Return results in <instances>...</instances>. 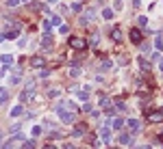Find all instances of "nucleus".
Returning a JSON list of instances; mask_svg holds the SVG:
<instances>
[{
    "label": "nucleus",
    "instance_id": "nucleus-18",
    "mask_svg": "<svg viewBox=\"0 0 163 149\" xmlns=\"http://www.w3.org/2000/svg\"><path fill=\"white\" fill-rule=\"evenodd\" d=\"M100 106H102V108H111V99L102 97V99H100Z\"/></svg>",
    "mask_w": 163,
    "mask_h": 149
},
{
    "label": "nucleus",
    "instance_id": "nucleus-6",
    "mask_svg": "<svg viewBox=\"0 0 163 149\" xmlns=\"http://www.w3.org/2000/svg\"><path fill=\"white\" fill-rule=\"evenodd\" d=\"M44 63H46V61H44L41 56H33V59H31V65H33V67H44Z\"/></svg>",
    "mask_w": 163,
    "mask_h": 149
},
{
    "label": "nucleus",
    "instance_id": "nucleus-28",
    "mask_svg": "<svg viewBox=\"0 0 163 149\" xmlns=\"http://www.w3.org/2000/svg\"><path fill=\"white\" fill-rule=\"evenodd\" d=\"M146 22H148L146 17H139V20H137V24H139V26H146Z\"/></svg>",
    "mask_w": 163,
    "mask_h": 149
},
{
    "label": "nucleus",
    "instance_id": "nucleus-17",
    "mask_svg": "<svg viewBox=\"0 0 163 149\" xmlns=\"http://www.w3.org/2000/svg\"><path fill=\"white\" fill-rule=\"evenodd\" d=\"M100 134H102L104 141H109V138H111V132H109V128H102V130H100Z\"/></svg>",
    "mask_w": 163,
    "mask_h": 149
},
{
    "label": "nucleus",
    "instance_id": "nucleus-19",
    "mask_svg": "<svg viewBox=\"0 0 163 149\" xmlns=\"http://www.w3.org/2000/svg\"><path fill=\"white\" fill-rule=\"evenodd\" d=\"M155 48H157V50H163V41H161V33H159V37H157V41H155Z\"/></svg>",
    "mask_w": 163,
    "mask_h": 149
},
{
    "label": "nucleus",
    "instance_id": "nucleus-29",
    "mask_svg": "<svg viewBox=\"0 0 163 149\" xmlns=\"http://www.w3.org/2000/svg\"><path fill=\"white\" fill-rule=\"evenodd\" d=\"M17 4V0H7V7H15Z\"/></svg>",
    "mask_w": 163,
    "mask_h": 149
},
{
    "label": "nucleus",
    "instance_id": "nucleus-31",
    "mask_svg": "<svg viewBox=\"0 0 163 149\" xmlns=\"http://www.w3.org/2000/svg\"><path fill=\"white\" fill-rule=\"evenodd\" d=\"M0 93H2V89H0Z\"/></svg>",
    "mask_w": 163,
    "mask_h": 149
},
{
    "label": "nucleus",
    "instance_id": "nucleus-27",
    "mask_svg": "<svg viewBox=\"0 0 163 149\" xmlns=\"http://www.w3.org/2000/svg\"><path fill=\"white\" fill-rule=\"evenodd\" d=\"M50 22H52V24H61V17H59V15H54V17H52Z\"/></svg>",
    "mask_w": 163,
    "mask_h": 149
},
{
    "label": "nucleus",
    "instance_id": "nucleus-5",
    "mask_svg": "<svg viewBox=\"0 0 163 149\" xmlns=\"http://www.w3.org/2000/svg\"><path fill=\"white\" fill-rule=\"evenodd\" d=\"M41 48H44V50H50V48H52V37H50V35H46V37H44Z\"/></svg>",
    "mask_w": 163,
    "mask_h": 149
},
{
    "label": "nucleus",
    "instance_id": "nucleus-13",
    "mask_svg": "<svg viewBox=\"0 0 163 149\" xmlns=\"http://www.w3.org/2000/svg\"><path fill=\"white\" fill-rule=\"evenodd\" d=\"M87 97H89V89H83V91H78V99H80V102H85Z\"/></svg>",
    "mask_w": 163,
    "mask_h": 149
},
{
    "label": "nucleus",
    "instance_id": "nucleus-11",
    "mask_svg": "<svg viewBox=\"0 0 163 149\" xmlns=\"http://www.w3.org/2000/svg\"><path fill=\"white\" fill-rule=\"evenodd\" d=\"M137 63H139V67H141V69H143V71H150V63H148V61H146V59H139V61H137Z\"/></svg>",
    "mask_w": 163,
    "mask_h": 149
},
{
    "label": "nucleus",
    "instance_id": "nucleus-30",
    "mask_svg": "<svg viewBox=\"0 0 163 149\" xmlns=\"http://www.w3.org/2000/svg\"><path fill=\"white\" fill-rule=\"evenodd\" d=\"M5 37H7V35H5V33H0V41H2V39H5Z\"/></svg>",
    "mask_w": 163,
    "mask_h": 149
},
{
    "label": "nucleus",
    "instance_id": "nucleus-22",
    "mask_svg": "<svg viewBox=\"0 0 163 149\" xmlns=\"http://www.w3.org/2000/svg\"><path fill=\"white\" fill-rule=\"evenodd\" d=\"M22 145H24V147H26V149H31V147H35V143H33V141H24V143H22Z\"/></svg>",
    "mask_w": 163,
    "mask_h": 149
},
{
    "label": "nucleus",
    "instance_id": "nucleus-9",
    "mask_svg": "<svg viewBox=\"0 0 163 149\" xmlns=\"http://www.w3.org/2000/svg\"><path fill=\"white\" fill-rule=\"evenodd\" d=\"M87 132V125H76L74 128V136H83Z\"/></svg>",
    "mask_w": 163,
    "mask_h": 149
},
{
    "label": "nucleus",
    "instance_id": "nucleus-2",
    "mask_svg": "<svg viewBox=\"0 0 163 149\" xmlns=\"http://www.w3.org/2000/svg\"><path fill=\"white\" fill-rule=\"evenodd\" d=\"M70 45H72L74 50H85V48H87V41L80 39V37H70Z\"/></svg>",
    "mask_w": 163,
    "mask_h": 149
},
{
    "label": "nucleus",
    "instance_id": "nucleus-21",
    "mask_svg": "<svg viewBox=\"0 0 163 149\" xmlns=\"http://www.w3.org/2000/svg\"><path fill=\"white\" fill-rule=\"evenodd\" d=\"M29 9H33V11H39V9H41V4H39V2H33Z\"/></svg>",
    "mask_w": 163,
    "mask_h": 149
},
{
    "label": "nucleus",
    "instance_id": "nucleus-25",
    "mask_svg": "<svg viewBox=\"0 0 163 149\" xmlns=\"http://www.w3.org/2000/svg\"><path fill=\"white\" fill-rule=\"evenodd\" d=\"M39 134H41V128H39V125L33 128V136H39Z\"/></svg>",
    "mask_w": 163,
    "mask_h": 149
},
{
    "label": "nucleus",
    "instance_id": "nucleus-12",
    "mask_svg": "<svg viewBox=\"0 0 163 149\" xmlns=\"http://www.w3.org/2000/svg\"><path fill=\"white\" fill-rule=\"evenodd\" d=\"M0 61H2L5 65H11V63H13V56H11V54H2V56H0Z\"/></svg>",
    "mask_w": 163,
    "mask_h": 149
},
{
    "label": "nucleus",
    "instance_id": "nucleus-8",
    "mask_svg": "<svg viewBox=\"0 0 163 149\" xmlns=\"http://www.w3.org/2000/svg\"><path fill=\"white\" fill-rule=\"evenodd\" d=\"M22 113H24V108H22L20 104H17V106H13V108H11V117H20Z\"/></svg>",
    "mask_w": 163,
    "mask_h": 149
},
{
    "label": "nucleus",
    "instance_id": "nucleus-1",
    "mask_svg": "<svg viewBox=\"0 0 163 149\" xmlns=\"http://www.w3.org/2000/svg\"><path fill=\"white\" fill-rule=\"evenodd\" d=\"M57 113H59V119L63 121V123H72V121L76 119L74 117V110H72V113H65V106H63V104L57 108Z\"/></svg>",
    "mask_w": 163,
    "mask_h": 149
},
{
    "label": "nucleus",
    "instance_id": "nucleus-10",
    "mask_svg": "<svg viewBox=\"0 0 163 149\" xmlns=\"http://www.w3.org/2000/svg\"><path fill=\"white\" fill-rule=\"evenodd\" d=\"M111 39H113V41H120V39H122L120 28H113V30H111Z\"/></svg>",
    "mask_w": 163,
    "mask_h": 149
},
{
    "label": "nucleus",
    "instance_id": "nucleus-16",
    "mask_svg": "<svg viewBox=\"0 0 163 149\" xmlns=\"http://www.w3.org/2000/svg\"><path fill=\"white\" fill-rule=\"evenodd\" d=\"M120 143H122V145H128V143H131V134H122V136H120Z\"/></svg>",
    "mask_w": 163,
    "mask_h": 149
},
{
    "label": "nucleus",
    "instance_id": "nucleus-24",
    "mask_svg": "<svg viewBox=\"0 0 163 149\" xmlns=\"http://www.w3.org/2000/svg\"><path fill=\"white\" fill-rule=\"evenodd\" d=\"M102 69H111V61H102Z\"/></svg>",
    "mask_w": 163,
    "mask_h": 149
},
{
    "label": "nucleus",
    "instance_id": "nucleus-14",
    "mask_svg": "<svg viewBox=\"0 0 163 149\" xmlns=\"http://www.w3.org/2000/svg\"><path fill=\"white\" fill-rule=\"evenodd\" d=\"M137 91H139V93H143V95H146V93H148V87H146V85H143V82L139 80V82H137Z\"/></svg>",
    "mask_w": 163,
    "mask_h": 149
},
{
    "label": "nucleus",
    "instance_id": "nucleus-4",
    "mask_svg": "<svg viewBox=\"0 0 163 149\" xmlns=\"http://www.w3.org/2000/svg\"><path fill=\"white\" fill-rule=\"evenodd\" d=\"M131 41H133V43H141V33H139L137 28L131 30Z\"/></svg>",
    "mask_w": 163,
    "mask_h": 149
},
{
    "label": "nucleus",
    "instance_id": "nucleus-20",
    "mask_svg": "<svg viewBox=\"0 0 163 149\" xmlns=\"http://www.w3.org/2000/svg\"><path fill=\"white\" fill-rule=\"evenodd\" d=\"M122 125H124V121H122V119H115V121H113V128H115V130H120Z\"/></svg>",
    "mask_w": 163,
    "mask_h": 149
},
{
    "label": "nucleus",
    "instance_id": "nucleus-15",
    "mask_svg": "<svg viewBox=\"0 0 163 149\" xmlns=\"http://www.w3.org/2000/svg\"><path fill=\"white\" fill-rule=\"evenodd\" d=\"M102 15H104V20H113V9H104Z\"/></svg>",
    "mask_w": 163,
    "mask_h": 149
},
{
    "label": "nucleus",
    "instance_id": "nucleus-26",
    "mask_svg": "<svg viewBox=\"0 0 163 149\" xmlns=\"http://www.w3.org/2000/svg\"><path fill=\"white\" fill-rule=\"evenodd\" d=\"M48 95H50V97H57V95H59V89H52V91L48 93Z\"/></svg>",
    "mask_w": 163,
    "mask_h": 149
},
{
    "label": "nucleus",
    "instance_id": "nucleus-23",
    "mask_svg": "<svg viewBox=\"0 0 163 149\" xmlns=\"http://www.w3.org/2000/svg\"><path fill=\"white\" fill-rule=\"evenodd\" d=\"M59 30H61V33H63V35H65V33H68V30H70V26H68V24H61V28H59Z\"/></svg>",
    "mask_w": 163,
    "mask_h": 149
},
{
    "label": "nucleus",
    "instance_id": "nucleus-3",
    "mask_svg": "<svg viewBox=\"0 0 163 149\" xmlns=\"http://www.w3.org/2000/svg\"><path fill=\"white\" fill-rule=\"evenodd\" d=\"M148 121L150 123H163V108L161 110H155V113L148 115Z\"/></svg>",
    "mask_w": 163,
    "mask_h": 149
},
{
    "label": "nucleus",
    "instance_id": "nucleus-7",
    "mask_svg": "<svg viewBox=\"0 0 163 149\" xmlns=\"http://www.w3.org/2000/svg\"><path fill=\"white\" fill-rule=\"evenodd\" d=\"M126 123H128V128H131V130H139V128H141V123H139L137 119H128Z\"/></svg>",
    "mask_w": 163,
    "mask_h": 149
}]
</instances>
